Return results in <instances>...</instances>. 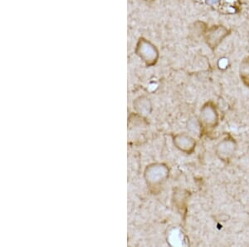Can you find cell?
I'll return each mask as SVG.
<instances>
[{
	"mask_svg": "<svg viewBox=\"0 0 249 247\" xmlns=\"http://www.w3.org/2000/svg\"><path fill=\"white\" fill-rule=\"evenodd\" d=\"M231 30L227 27L221 24L208 27L204 32L203 37L204 42L206 43L209 48L212 50H215L227 37L230 36Z\"/></svg>",
	"mask_w": 249,
	"mask_h": 247,
	"instance_id": "6da1fadb",
	"label": "cell"
},
{
	"mask_svg": "<svg viewBox=\"0 0 249 247\" xmlns=\"http://www.w3.org/2000/svg\"><path fill=\"white\" fill-rule=\"evenodd\" d=\"M199 122L201 128L208 131H211L218 126L219 115L215 105L212 102H206L202 107Z\"/></svg>",
	"mask_w": 249,
	"mask_h": 247,
	"instance_id": "7a4b0ae2",
	"label": "cell"
},
{
	"mask_svg": "<svg viewBox=\"0 0 249 247\" xmlns=\"http://www.w3.org/2000/svg\"><path fill=\"white\" fill-rule=\"evenodd\" d=\"M238 145L231 136H228L218 142L215 148V153L218 158L224 162H230L234 156Z\"/></svg>",
	"mask_w": 249,
	"mask_h": 247,
	"instance_id": "3957f363",
	"label": "cell"
},
{
	"mask_svg": "<svg viewBox=\"0 0 249 247\" xmlns=\"http://www.w3.org/2000/svg\"><path fill=\"white\" fill-rule=\"evenodd\" d=\"M140 53L149 65H153L158 59L159 54L156 47L146 40H142L140 43Z\"/></svg>",
	"mask_w": 249,
	"mask_h": 247,
	"instance_id": "277c9868",
	"label": "cell"
},
{
	"mask_svg": "<svg viewBox=\"0 0 249 247\" xmlns=\"http://www.w3.org/2000/svg\"><path fill=\"white\" fill-rule=\"evenodd\" d=\"M176 144L180 150L191 153L196 148V142L193 137L188 135H180L176 137Z\"/></svg>",
	"mask_w": 249,
	"mask_h": 247,
	"instance_id": "5b68a950",
	"label": "cell"
},
{
	"mask_svg": "<svg viewBox=\"0 0 249 247\" xmlns=\"http://www.w3.org/2000/svg\"><path fill=\"white\" fill-rule=\"evenodd\" d=\"M239 77L244 85L249 88V56L242 60L239 66Z\"/></svg>",
	"mask_w": 249,
	"mask_h": 247,
	"instance_id": "8992f818",
	"label": "cell"
}]
</instances>
